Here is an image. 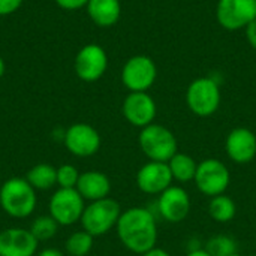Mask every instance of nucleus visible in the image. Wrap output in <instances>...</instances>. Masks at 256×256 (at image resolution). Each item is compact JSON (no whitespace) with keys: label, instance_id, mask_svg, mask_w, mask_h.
<instances>
[{"label":"nucleus","instance_id":"f257e3e1","mask_svg":"<svg viewBox=\"0 0 256 256\" xmlns=\"http://www.w3.org/2000/svg\"><path fill=\"white\" fill-rule=\"evenodd\" d=\"M116 231L120 243L132 254L142 255L156 248L158 222L147 207H130L122 212Z\"/></svg>","mask_w":256,"mask_h":256},{"label":"nucleus","instance_id":"f03ea898","mask_svg":"<svg viewBox=\"0 0 256 256\" xmlns=\"http://www.w3.org/2000/svg\"><path fill=\"white\" fill-rule=\"evenodd\" d=\"M38 204L36 190L21 177L8 178L0 188V207L14 219H26L33 214Z\"/></svg>","mask_w":256,"mask_h":256},{"label":"nucleus","instance_id":"7ed1b4c3","mask_svg":"<svg viewBox=\"0 0 256 256\" xmlns=\"http://www.w3.org/2000/svg\"><path fill=\"white\" fill-rule=\"evenodd\" d=\"M138 144L146 158L154 162H168L178 152V142L172 130L158 123H152L140 130Z\"/></svg>","mask_w":256,"mask_h":256},{"label":"nucleus","instance_id":"20e7f679","mask_svg":"<svg viewBox=\"0 0 256 256\" xmlns=\"http://www.w3.org/2000/svg\"><path fill=\"white\" fill-rule=\"evenodd\" d=\"M122 214L120 204L112 198H104L93 202H88L84 208L80 224L82 230L90 236L102 237L108 234L112 228H116Z\"/></svg>","mask_w":256,"mask_h":256},{"label":"nucleus","instance_id":"39448f33","mask_svg":"<svg viewBox=\"0 0 256 256\" xmlns=\"http://www.w3.org/2000/svg\"><path fill=\"white\" fill-rule=\"evenodd\" d=\"M220 87L212 76L195 78L186 90V104L198 117H210L220 106Z\"/></svg>","mask_w":256,"mask_h":256},{"label":"nucleus","instance_id":"423d86ee","mask_svg":"<svg viewBox=\"0 0 256 256\" xmlns=\"http://www.w3.org/2000/svg\"><path fill=\"white\" fill-rule=\"evenodd\" d=\"M194 183L202 195L213 198L226 192L231 183V172L222 160L214 158L204 159L198 164Z\"/></svg>","mask_w":256,"mask_h":256},{"label":"nucleus","instance_id":"0eeeda50","mask_svg":"<svg viewBox=\"0 0 256 256\" xmlns=\"http://www.w3.org/2000/svg\"><path fill=\"white\" fill-rule=\"evenodd\" d=\"M48 208V214L60 226H70L81 220V216L86 208V201L76 189L58 188L50 198Z\"/></svg>","mask_w":256,"mask_h":256},{"label":"nucleus","instance_id":"6e6552de","mask_svg":"<svg viewBox=\"0 0 256 256\" xmlns=\"http://www.w3.org/2000/svg\"><path fill=\"white\" fill-rule=\"evenodd\" d=\"M158 78V66L152 57L136 54L128 58L122 69V82L129 92H148Z\"/></svg>","mask_w":256,"mask_h":256},{"label":"nucleus","instance_id":"1a4fd4ad","mask_svg":"<svg viewBox=\"0 0 256 256\" xmlns=\"http://www.w3.org/2000/svg\"><path fill=\"white\" fill-rule=\"evenodd\" d=\"M256 18V0H218L216 20L225 30L246 28Z\"/></svg>","mask_w":256,"mask_h":256},{"label":"nucleus","instance_id":"9d476101","mask_svg":"<svg viewBox=\"0 0 256 256\" xmlns=\"http://www.w3.org/2000/svg\"><path fill=\"white\" fill-rule=\"evenodd\" d=\"M63 144L66 150L76 158H90L100 148L99 132L88 123H75L64 130Z\"/></svg>","mask_w":256,"mask_h":256},{"label":"nucleus","instance_id":"9b49d317","mask_svg":"<svg viewBox=\"0 0 256 256\" xmlns=\"http://www.w3.org/2000/svg\"><path fill=\"white\" fill-rule=\"evenodd\" d=\"M75 74L86 82H94L104 76L108 68L106 51L98 44H88L82 46L75 57Z\"/></svg>","mask_w":256,"mask_h":256},{"label":"nucleus","instance_id":"f8f14e48","mask_svg":"<svg viewBox=\"0 0 256 256\" xmlns=\"http://www.w3.org/2000/svg\"><path fill=\"white\" fill-rule=\"evenodd\" d=\"M123 117L135 128H146L154 123L158 106L147 92H129L122 105Z\"/></svg>","mask_w":256,"mask_h":256},{"label":"nucleus","instance_id":"ddd939ff","mask_svg":"<svg viewBox=\"0 0 256 256\" xmlns=\"http://www.w3.org/2000/svg\"><path fill=\"white\" fill-rule=\"evenodd\" d=\"M136 186L147 195H160L170 186H172V174L166 162L148 160L136 172Z\"/></svg>","mask_w":256,"mask_h":256},{"label":"nucleus","instance_id":"4468645a","mask_svg":"<svg viewBox=\"0 0 256 256\" xmlns=\"http://www.w3.org/2000/svg\"><path fill=\"white\" fill-rule=\"evenodd\" d=\"M158 212L170 224L183 222L190 212V196L182 186H170L158 198Z\"/></svg>","mask_w":256,"mask_h":256},{"label":"nucleus","instance_id":"2eb2a0df","mask_svg":"<svg viewBox=\"0 0 256 256\" xmlns=\"http://www.w3.org/2000/svg\"><path fill=\"white\" fill-rule=\"evenodd\" d=\"M38 246L30 230L12 226L0 231V256H36Z\"/></svg>","mask_w":256,"mask_h":256},{"label":"nucleus","instance_id":"dca6fc26","mask_svg":"<svg viewBox=\"0 0 256 256\" xmlns=\"http://www.w3.org/2000/svg\"><path fill=\"white\" fill-rule=\"evenodd\" d=\"M225 152L237 165L250 164L256 158V135L248 128L232 129L226 135Z\"/></svg>","mask_w":256,"mask_h":256},{"label":"nucleus","instance_id":"f3484780","mask_svg":"<svg viewBox=\"0 0 256 256\" xmlns=\"http://www.w3.org/2000/svg\"><path fill=\"white\" fill-rule=\"evenodd\" d=\"M75 189L84 198V201L93 202L110 196L111 182L108 176L100 171H86L81 172Z\"/></svg>","mask_w":256,"mask_h":256},{"label":"nucleus","instance_id":"a211bd4d","mask_svg":"<svg viewBox=\"0 0 256 256\" xmlns=\"http://www.w3.org/2000/svg\"><path fill=\"white\" fill-rule=\"evenodd\" d=\"M86 9L90 20L99 27H112L122 15L120 0H88Z\"/></svg>","mask_w":256,"mask_h":256},{"label":"nucleus","instance_id":"6ab92c4d","mask_svg":"<svg viewBox=\"0 0 256 256\" xmlns=\"http://www.w3.org/2000/svg\"><path fill=\"white\" fill-rule=\"evenodd\" d=\"M166 164L170 166V171L172 174L174 182H178V183L194 182L198 164H196V160L190 154L177 152Z\"/></svg>","mask_w":256,"mask_h":256},{"label":"nucleus","instance_id":"aec40b11","mask_svg":"<svg viewBox=\"0 0 256 256\" xmlns=\"http://www.w3.org/2000/svg\"><path fill=\"white\" fill-rule=\"evenodd\" d=\"M26 180L34 190H50L57 186V168L50 164H38L28 170Z\"/></svg>","mask_w":256,"mask_h":256},{"label":"nucleus","instance_id":"412c9836","mask_svg":"<svg viewBox=\"0 0 256 256\" xmlns=\"http://www.w3.org/2000/svg\"><path fill=\"white\" fill-rule=\"evenodd\" d=\"M208 214L218 224H228L237 214V206L234 200L225 194L210 198L208 202Z\"/></svg>","mask_w":256,"mask_h":256},{"label":"nucleus","instance_id":"4be33fe9","mask_svg":"<svg viewBox=\"0 0 256 256\" xmlns=\"http://www.w3.org/2000/svg\"><path fill=\"white\" fill-rule=\"evenodd\" d=\"M94 237L84 230L70 234L64 242V250L70 256H88L93 249Z\"/></svg>","mask_w":256,"mask_h":256},{"label":"nucleus","instance_id":"5701e85b","mask_svg":"<svg viewBox=\"0 0 256 256\" xmlns=\"http://www.w3.org/2000/svg\"><path fill=\"white\" fill-rule=\"evenodd\" d=\"M204 249L212 256H231L234 254H238L237 242L225 234L214 236L207 240Z\"/></svg>","mask_w":256,"mask_h":256},{"label":"nucleus","instance_id":"b1692460","mask_svg":"<svg viewBox=\"0 0 256 256\" xmlns=\"http://www.w3.org/2000/svg\"><path fill=\"white\" fill-rule=\"evenodd\" d=\"M58 226L60 225L50 214H42L32 222L28 230L38 242H48L57 234Z\"/></svg>","mask_w":256,"mask_h":256},{"label":"nucleus","instance_id":"393cba45","mask_svg":"<svg viewBox=\"0 0 256 256\" xmlns=\"http://www.w3.org/2000/svg\"><path fill=\"white\" fill-rule=\"evenodd\" d=\"M81 172L70 164L60 165L57 168V186L62 189H75Z\"/></svg>","mask_w":256,"mask_h":256},{"label":"nucleus","instance_id":"a878e982","mask_svg":"<svg viewBox=\"0 0 256 256\" xmlns=\"http://www.w3.org/2000/svg\"><path fill=\"white\" fill-rule=\"evenodd\" d=\"M24 0H0V16H6L20 9Z\"/></svg>","mask_w":256,"mask_h":256},{"label":"nucleus","instance_id":"bb28decb","mask_svg":"<svg viewBox=\"0 0 256 256\" xmlns=\"http://www.w3.org/2000/svg\"><path fill=\"white\" fill-rule=\"evenodd\" d=\"M54 2L64 10H76L86 8L88 3V0H54Z\"/></svg>","mask_w":256,"mask_h":256},{"label":"nucleus","instance_id":"cd10ccee","mask_svg":"<svg viewBox=\"0 0 256 256\" xmlns=\"http://www.w3.org/2000/svg\"><path fill=\"white\" fill-rule=\"evenodd\" d=\"M244 33H246V39H248L249 45L254 50H256V18L250 24H248V27L244 28Z\"/></svg>","mask_w":256,"mask_h":256},{"label":"nucleus","instance_id":"c85d7f7f","mask_svg":"<svg viewBox=\"0 0 256 256\" xmlns=\"http://www.w3.org/2000/svg\"><path fill=\"white\" fill-rule=\"evenodd\" d=\"M36 256H64V254L58 249H54V248H46L40 252H38Z\"/></svg>","mask_w":256,"mask_h":256},{"label":"nucleus","instance_id":"c756f323","mask_svg":"<svg viewBox=\"0 0 256 256\" xmlns=\"http://www.w3.org/2000/svg\"><path fill=\"white\" fill-rule=\"evenodd\" d=\"M140 256H171L165 249H160V248H153V249H150L148 252H146V254H142V255Z\"/></svg>","mask_w":256,"mask_h":256},{"label":"nucleus","instance_id":"7c9ffc66","mask_svg":"<svg viewBox=\"0 0 256 256\" xmlns=\"http://www.w3.org/2000/svg\"><path fill=\"white\" fill-rule=\"evenodd\" d=\"M186 256H212L204 248H198V249H192Z\"/></svg>","mask_w":256,"mask_h":256},{"label":"nucleus","instance_id":"2f4dec72","mask_svg":"<svg viewBox=\"0 0 256 256\" xmlns=\"http://www.w3.org/2000/svg\"><path fill=\"white\" fill-rule=\"evenodd\" d=\"M4 69H6V66H4V62H3V58H2V56H0V78H2L3 74H4Z\"/></svg>","mask_w":256,"mask_h":256},{"label":"nucleus","instance_id":"473e14b6","mask_svg":"<svg viewBox=\"0 0 256 256\" xmlns=\"http://www.w3.org/2000/svg\"><path fill=\"white\" fill-rule=\"evenodd\" d=\"M231 256H243V255H240V254H234V255H231Z\"/></svg>","mask_w":256,"mask_h":256}]
</instances>
